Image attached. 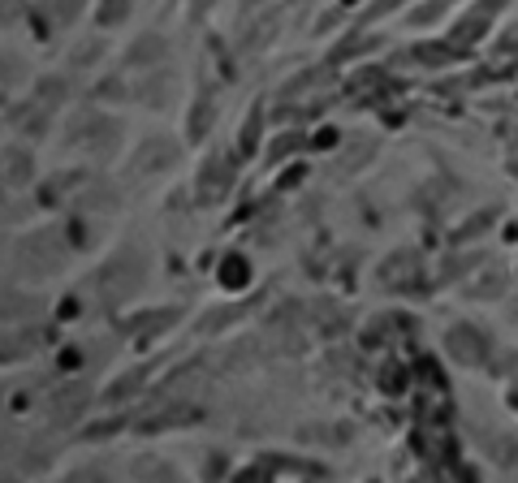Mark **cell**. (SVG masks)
Here are the masks:
<instances>
[{
  "mask_svg": "<svg viewBox=\"0 0 518 483\" xmlns=\"http://www.w3.org/2000/svg\"><path fill=\"white\" fill-rule=\"evenodd\" d=\"M65 264H70V246L61 229H44L9 246V276H22V281H48L56 272H65Z\"/></svg>",
  "mask_w": 518,
  "mask_h": 483,
  "instance_id": "obj_1",
  "label": "cell"
},
{
  "mask_svg": "<svg viewBox=\"0 0 518 483\" xmlns=\"http://www.w3.org/2000/svg\"><path fill=\"white\" fill-rule=\"evenodd\" d=\"M143 281H148V255H143V246H122L113 255V264L99 272V290H104L108 302H122L130 293H139Z\"/></svg>",
  "mask_w": 518,
  "mask_h": 483,
  "instance_id": "obj_2",
  "label": "cell"
},
{
  "mask_svg": "<svg viewBox=\"0 0 518 483\" xmlns=\"http://www.w3.org/2000/svg\"><path fill=\"white\" fill-rule=\"evenodd\" d=\"M70 143L82 147V151L96 156V160H108V156H117V147H122V121L87 108V113H78L74 125H70Z\"/></svg>",
  "mask_w": 518,
  "mask_h": 483,
  "instance_id": "obj_3",
  "label": "cell"
},
{
  "mask_svg": "<svg viewBox=\"0 0 518 483\" xmlns=\"http://www.w3.org/2000/svg\"><path fill=\"white\" fill-rule=\"evenodd\" d=\"M445 350H449V359H458L463 367H484L488 362V337L475 328V324H454L449 333H445Z\"/></svg>",
  "mask_w": 518,
  "mask_h": 483,
  "instance_id": "obj_4",
  "label": "cell"
},
{
  "mask_svg": "<svg viewBox=\"0 0 518 483\" xmlns=\"http://www.w3.org/2000/svg\"><path fill=\"white\" fill-rule=\"evenodd\" d=\"M177 165V143L169 139H148V143L134 151V160H130V182H143L151 173H165Z\"/></svg>",
  "mask_w": 518,
  "mask_h": 483,
  "instance_id": "obj_5",
  "label": "cell"
},
{
  "mask_svg": "<svg viewBox=\"0 0 518 483\" xmlns=\"http://www.w3.org/2000/svg\"><path fill=\"white\" fill-rule=\"evenodd\" d=\"M229 182H234L229 160H225V156H208L203 169H199V177H195V199L199 203H217V199H225Z\"/></svg>",
  "mask_w": 518,
  "mask_h": 483,
  "instance_id": "obj_6",
  "label": "cell"
},
{
  "mask_svg": "<svg viewBox=\"0 0 518 483\" xmlns=\"http://www.w3.org/2000/svg\"><path fill=\"white\" fill-rule=\"evenodd\" d=\"M87 402H91V388H87V380H65V385L52 393L48 411L56 414V423H74L78 414L87 411Z\"/></svg>",
  "mask_w": 518,
  "mask_h": 483,
  "instance_id": "obj_7",
  "label": "cell"
},
{
  "mask_svg": "<svg viewBox=\"0 0 518 483\" xmlns=\"http://www.w3.org/2000/svg\"><path fill=\"white\" fill-rule=\"evenodd\" d=\"M501 9H505V0H480L467 18L454 26V44H475V39H480V35L493 26V18L501 13Z\"/></svg>",
  "mask_w": 518,
  "mask_h": 483,
  "instance_id": "obj_8",
  "label": "cell"
},
{
  "mask_svg": "<svg viewBox=\"0 0 518 483\" xmlns=\"http://www.w3.org/2000/svg\"><path fill=\"white\" fill-rule=\"evenodd\" d=\"M44 341H48V328H35V324H18V333L9 328V337H4V362L30 359L35 350H44Z\"/></svg>",
  "mask_w": 518,
  "mask_h": 483,
  "instance_id": "obj_9",
  "label": "cell"
},
{
  "mask_svg": "<svg viewBox=\"0 0 518 483\" xmlns=\"http://www.w3.org/2000/svg\"><path fill=\"white\" fill-rule=\"evenodd\" d=\"M139 96H143V104H148V108H165V104L177 96V78H173L169 70L148 73V82L139 87Z\"/></svg>",
  "mask_w": 518,
  "mask_h": 483,
  "instance_id": "obj_10",
  "label": "cell"
},
{
  "mask_svg": "<svg viewBox=\"0 0 518 483\" xmlns=\"http://www.w3.org/2000/svg\"><path fill=\"white\" fill-rule=\"evenodd\" d=\"M44 311V302L39 298H30V293H4V324L13 328V324H30V319H39Z\"/></svg>",
  "mask_w": 518,
  "mask_h": 483,
  "instance_id": "obj_11",
  "label": "cell"
},
{
  "mask_svg": "<svg viewBox=\"0 0 518 483\" xmlns=\"http://www.w3.org/2000/svg\"><path fill=\"white\" fill-rule=\"evenodd\" d=\"M35 165H30V151H18V147H9L4 151V186L13 191V186H30V177H35Z\"/></svg>",
  "mask_w": 518,
  "mask_h": 483,
  "instance_id": "obj_12",
  "label": "cell"
},
{
  "mask_svg": "<svg viewBox=\"0 0 518 483\" xmlns=\"http://www.w3.org/2000/svg\"><path fill=\"white\" fill-rule=\"evenodd\" d=\"M320 475V466H311V462H290V458H268V462H255L247 466L242 475Z\"/></svg>",
  "mask_w": 518,
  "mask_h": 483,
  "instance_id": "obj_13",
  "label": "cell"
},
{
  "mask_svg": "<svg viewBox=\"0 0 518 483\" xmlns=\"http://www.w3.org/2000/svg\"><path fill=\"white\" fill-rule=\"evenodd\" d=\"M195 419H199L195 406H169L160 419H143L139 428H143V432H165V428H186V423H195Z\"/></svg>",
  "mask_w": 518,
  "mask_h": 483,
  "instance_id": "obj_14",
  "label": "cell"
},
{
  "mask_svg": "<svg viewBox=\"0 0 518 483\" xmlns=\"http://www.w3.org/2000/svg\"><path fill=\"white\" fill-rule=\"evenodd\" d=\"M160 56H165V39H160V35H143L134 48L125 52V65H151V70H156Z\"/></svg>",
  "mask_w": 518,
  "mask_h": 483,
  "instance_id": "obj_15",
  "label": "cell"
},
{
  "mask_svg": "<svg viewBox=\"0 0 518 483\" xmlns=\"http://www.w3.org/2000/svg\"><path fill=\"white\" fill-rule=\"evenodd\" d=\"M480 440L488 445L484 453H488V458H493V462H501V466H518V445H514V440H510V436L484 432V436H480Z\"/></svg>",
  "mask_w": 518,
  "mask_h": 483,
  "instance_id": "obj_16",
  "label": "cell"
},
{
  "mask_svg": "<svg viewBox=\"0 0 518 483\" xmlns=\"http://www.w3.org/2000/svg\"><path fill=\"white\" fill-rule=\"evenodd\" d=\"M78 208H82V212H108V208H113V186L91 182L87 191L78 194Z\"/></svg>",
  "mask_w": 518,
  "mask_h": 483,
  "instance_id": "obj_17",
  "label": "cell"
},
{
  "mask_svg": "<svg viewBox=\"0 0 518 483\" xmlns=\"http://www.w3.org/2000/svg\"><path fill=\"white\" fill-rule=\"evenodd\" d=\"M82 4H87V0H48V4H44V18H48L52 26H70L78 13H82Z\"/></svg>",
  "mask_w": 518,
  "mask_h": 483,
  "instance_id": "obj_18",
  "label": "cell"
},
{
  "mask_svg": "<svg viewBox=\"0 0 518 483\" xmlns=\"http://www.w3.org/2000/svg\"><path fill=\"white\" fill-rule=\"evenodd\" d=\"M259 125H264V113L251 108L247 121H242V134H238V151H242V156H255V147H259Z\"/></svg>",
  "mask_w": 518,
  "mask_h": 483,
  "instance_id": "obj_19",
  "label": "cell"
},
{
  "mask_svg": "<svg viewBox=\"0 0 518 483\" xmlns=\"http://www.w3.org/2000/svg\"><path fill=\"white\" fill-rule=\"evenodd\" d=\"M212 117H217V104H212V96H199V104H195V113L186 117V130L191 134H208V125H212Z\"/></svg>",
  "mask_w": 518,
  "mask_h": 483,
  "instance_id": "obj_20",
  "label": "cell"
},
{
  "mask_svg": "<svg viewBox=\"0 0 518 483\" xmlns=\"http://www.w3.org/2000/svg\"><path fill=\"white\" fill-rule=\"evenodd\" d=\"M505 290V276L501 272H484V281H471L467 285V298H501Z\"/></svg>",
  "mask_w": 518,
  "mask_h": 483,
  "instance_id": "obj_21",
  "label": "cell"
},
{
  "mask_svg": "<svg viewBox=\"0 0 518 483\" xmlns=\"http://www.w3.org/2000/svg\"><path fill=\"white\" fill-rule=\"evenodd\" d=\"M328 78H333V70H307V73H298V78H290V82H285V96H302V91L320 87V82H328Z\"/></svg>",
  "mask_w": 518,
  "mask_h": 483,
  "instance_id": "obj_22",
  "label": "cell"
},
{
  "mask_svg": "<svg viewBox=\"0 0 518 483\" xmlns=\"http://www.w3.org/2000/svg\"><path fill=\"white\" fill-rule=\"evenodd\" d=\"M130 18V0H104L96 9V22L99 26H122Z\"/></svg>",
  "mask_w": 518,
  "mask_h": 483,
  "instance_id": "obj_23",
  "label": "cell"
},
{
  "mask_svg": "<svg viewBox=\"0 0 518 483\" xmlns=\"http://www.w3.org/2000/svg\"><path fill=\"white\" fill-rule=\"evenodd\" d=\"M380 39L376 35H354V39H345V44H337L333 48V65H342V61H350L354 52H368V48H376Z\"/></svg>",
  "mask_w": 518,
  "mask_h": 483,
  "instance_id": "obj_24",
  "label": "cell"
},
{
  "mask_svg": "<svg viewBox=\"0 0 518 483\" xmlns=\"http://www.w3.org/2000/svg\"><path fill=\"white\" fill-rule=\"evenodd\" d=\"M99 56H104V39H91V44H78L70 52V70H82V65H96Z\"/></svg>",
  "mask_w": 518,
  "mask_h": 483,
  "instance_id": "obj_25",
  "label": "cell"
},
{
  "mask_svg": "<svg viewBox=\"0 0 518 483\" xmlns=\"http://www.w3.org/2000/svg\"><path fill=\"white\" fill-rule=\"evenodd\" d=\"M234 319H238V307H212V315L199 319V333H217V328L234 324Z\"/></svg>",
  "mask_w": 518,
  "mask_h": 483,
  "instance_id": "obj_26",
  "label": "cell"
},
{
  "mask_svg": "<svg viewBox=\"0 0 518 483\" xmlns=\"http://www.w3.org/2000/svg\"><path fill=\"white\" fill-rule=\"evenodd\" d=\"M48 458H56V445H48V440H30V453H22V466L26 470H39Z\"/></svg>",
  "mask_w": 518,
  "mask_h": 483,
  "instance_id": "obj_27",
  "label": "cell"
},
{
  "mask_svg": "<svg viewBox=\"0 0 518 483\" xmlns=\"http://www.w3.org/2000/svg\"><path fill=\"white\" fill-rule=\"evenodd\" d=\"M371 151H376V143H371V139H368V143H350V147H345V156H342V160H337V169H342V173H350V169H354V165H363V160H368Z\"/></svg>",
  "mask_w": 518,
  "mask_h": 483,
  "instance_id": "obj_28",
  "label": "cell"
},
{
  "mask_svg": "<svg viewBox=\"0 0 518 483\" xmlns=\"http://www.w3.org/2000/svg\"><path fill=\"white\" fill-rule=\"evenodd\" d=\"M65 99V78H48V82H39V99L35 104H48V108H56Z\"/></svg>",
  "mask_w": 518,
  "mask_h": 483,
  "instance_id": "obj_29",
  "label": "cell"
},
{
  "mask_svg": "<svg viewBox=\"0 0 518 483\" xmlns=\"http://www.w3.org/2000/svg\"><path fill=\"white\" fill-rule=\"evenodd\" d=\"M134 475H139V479H143V475H160V479H177V470H173L169 462H151V458L134 462Z\"/></svg>",
  "mask_w": 518,
  "mask_h": 483,
  "instance_id": "obj_30",
  "label": "cell"
},
{
  "mask_svg": "<svg viewBox=\"0 0 518 483\" xmlns=\"http://www.w3.org/2000/svg\"><path fill=\"white\" fill-rule=\"evenodd\" d=\"M415 56L428 61V65H445V61H454V56H458V48H441V44L432 48V44H423V48H415Z\"/></svg>",
  "mask_w": 518,
  "mask_h": 483,
  "instance_id": "obj_31",
  "label": "cell"
},
{
  "mask_svg": "<svg viewBox=\"0 0 518 483\" xmlns=\"http://www.w3.org/2000/svg\"><path fill=\"white\" fill-rule=\"evenodd\" d=\"M298 440H350V428H307Z\"/></svg>",
  "mask_w": 518,
  "mask_h": 483,
  "instance_id": "obj_32",
  "label": "cell"
},
{
  "mask_svg": "<svg viewBox=\"0 0 518 483\" xmlns=\"http://www.w3.org/2000/svg\"><path fill=\"white\" fill-rule=\"evenodd\" d=\"M26 78V65H22V56H4V91H13V82H22Z\"/></svg>",
  "mask_w": 518,
  "mask_h": 483,
  "instance_id": "obj_33",
  "label": "cell"
},
{
  "mask_svg": "<svg viewBox=\"0 0 518 483\" xmlns=\"http://www.w3.org/2000/svg\"><path fill=\"white\" fill-rule=\"evenodd\" d=\"M139 388V371H130V376H122V385L108 388V402H117V397H125V393H134Z\"/></svg>",
  "mask_w": 518,
  "mask_h": 483,
  "instance_id": "obj_34",
  "label": "cell"
},
{
  "mask_svg": "<svg viewBox=\"0 0 518 483\" xmlns=\"http://www.w3.org/2000/svg\"><path fill=\"white\" fill-rule=\"evenodd\" d=\"M397 4H402V0H376V4H371L368 13H363V22H376V18H385V13H394Z\"/></svg>",
  "mask_w": 518,
  "mask_h": 483,
  "instance_id": "obj_35",
  "label": "cell"
},
{
  "mask_svg": "<svg viewBox=\"0 0 518 483\" xmlns=\"http://www.w3.org/2000/svg\"><path fill=\"white\" fill-rule=\"evenodd\" d=\"M488 220H493V212H480V216L471 220V225H463V229H458V238H463V242H467V238H475V233H480V229H484Z\"/></svg>",
  "mask_w": 518,
  "mask_h": 483,
  "instance_id": "obj_36",
  "label": "cell"
},
{
  "mask_svg": "<svg viewBox=\"0 0 518 483\" xmlns=\"http://www.w3.org/2000/svg\"><path fill=\"white\" fill-rule=\"evenodd\" d=\"M294 143H298L294 134H281V143L272 147V160H281V156H285V151H290V147H294Z\"/></svg>",
  "mask_w": 518,
  "mask_h": 483,
  "instance_id": "obj_37",
  "label": "cell"
},
{
  "mask_svg": "<svg viewBox=\"0 0 518 483\" xmlns=\"http://www.w3.org/2000/svg\"><path fill=\"white\" fill-rule=\"evenodd\" d=\"M212 4H217V0H195V4H191V18H203Z\"/></svg>",
  "mask_w": 518,
  "mask_h": 483,
  "instance_id": "obj_38",
  "label": "cell"
},
{
  "mask_svg": "<svg viewBox=\"0 0 518 483\" xmlns=\"http://www.w3.org/2000/svg\"><path fill=\"white\" fill-rule=\"evenodd\" d=\"M501 52H518V30H510V39H501Z\"/></svg>",
  "mask_w": 518,
  "mask_h": 483,
  "instance_id": "obj_39",
  "label": "cell"
},
{
  "mask_svg": "<svg viewBox=\"0 0 518 483\" xmlns=\"http://www.w3.org/2000/svg\"><path fill=\"white\" fill-rule=\"evenodd\" d=\"M510 371H514V380H518V354H514V359H510Z\"/></svg>",
  "mask_w": 518,
  "mask_h": 483,
  "instance_id": "obj_40",
  "label": "cell"
}]
</instances>
